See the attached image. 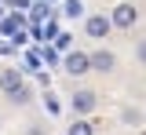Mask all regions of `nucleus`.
<instances>
[{
  "label": "nucleus",
  "instance_id": "13",
  "mask_svg": "<svg viewBox=\"0 0 146 135\" xmlns=\"http://www.w3.org/2000/svg\"><path fill=\"white\" fill-rule=\"evenodd\" d=\"M11 7H29V0H7Z\"/></svg>",
  "mask_w": 146,
  "mask_h": 135
},
{
  "label": "nucleus",
  "instance_id": "15",
  "mask_svg": "<svg viewBox=\"0 0 146 135\" xmlns=\"http://www.w3.org/2000/svg\"><path fill=\"white\" fill-rule=\"evenodd\" d=\"M44 4H48V0H44Z\"/></svg>",
  "mask_w": 146,
  "mask_h": 135
},
{
  "label": "nucleus",
  "instance_id": "3",
  "mask_svg": "<svg viewBox=\"0 0 146 135\" xmlns=\"http://www.w3.org/2000/svg\"><path fill=\"white\" fill-rule=\"evenodd\" d=\"M131 22H135V7H131V4H121V7H113V26L128 29Z\"/></svg>",
  "mask_w": 146,
  "mask_h": 135
},
{
  "label": "nucleus",
  "instance_id": "14",
  "mask_svg": "<svg viewBox=\"0 0 146 135\" xmlns=\"http://www.w3.org/2000/svg\"><path fill=\"white\" fill-rule=\"evenodd\" d=\"M139 58H143V62H146V40H143V44H139Z\"/></svg>",
  "mask_w": 146,
  "mask_h": 135
},
{
  "label": "nucleus",
  "instance_id": "10",
  "mask_svg": "<svg viewBox=\"0 0 146 135\" xmlns=\"http://www.w3.org/2000/svg\"><path fill=\"white\" fill-rule=\"evenodd\" d=\"M84 7H80V0H66V7H62V15H70V19H77Z\"/></svg>",
  "mask_w": 146,
  "mask_h": 135
},
{
  "label": "nucleus",
  "instance_id": "2",
  "mask_svg": "<svg viewBox=\"0 0 146 135\" xmlns=\"http://www.w3.org/2000/svg\"><path fill=\"white\" fill-rule=\"evenodd\" d=\"M66 69H70L73 77L88 73V69H91V55H84V51H70V55H66Z\"/></svg>",
  "mask_w": 146,
  "mask_h": 135
},
{
  "label": "nucleus",
  "instance_id": "8",
  "mask_svg": "<svg viewBox=\"0 0 146 135\" xmlns=\"http://www.w3.org/2000/svg\"><path fill=\"white\" fill-rule=\"evenodd\" d=\"M26 66L36 69V73H44V69H40V66H44V55H40V51H29V55H26Z\"/></svg>",
  "mask_w": 146,
  "mask_h": 135
},
{
  "label": "nucleus",
  "instance_id": "1",
  "mask_svg": "<svg viewBox=\"0 0 146 135\" xmlns=\"http://www.w3.org/2000/svg\"><path fill=\"white\" fill-rule=\"evenodd\" d=\"M0 88L15 99V102H26V99H29V91H26V84H22V73H18V69H4V73H0Z\"/></svg>",
  "mask_w": 146,
  "mask_h": 135
},
{
  "label": "nucleus",
  "instance_id": "5",
  "mask_svg": "<svg viewBox=\"0 0 146 135\" xmlns=\"http://www.w3.org/2000/svg\"><path fill=\"white\" fill-rule=\"evenodd\" d=\"M73 106H77L80 113H88V110H95V95H91V91H77V95H73Z\"/></svg>",
  "mask_w": 146,
  "mask_h": 135
},
{
  "label": "nucleus",
  "instance_id": "11",
  "mask_svg": "<svg viewBox=\"0 0 146 135\" xmlns=\"http://www.w3.org/2000/svg\"><path fill=\"white\" fill-rule=\"evenodd\" d=\"M70 40H73V37H66V33H58V40H55V51H66V48H70Z\"/></svg>",
  "mask_w": 146,
  "mask_h": 135
},
{
  "label": "nucleus",
  "instance_id": "4",
  "mask_svg": "<svg viewBox=\"0 0 146 135\" xmlns=\"http://www.w3.org/2000/svg\"><path fill=\"white\" fill-rule=\"evenodd\" d=\"M110 26H113V19H102V15H95V19H88V33L91 37H106Z\"/></svg>",
  "mask_w": 146,
  "mask_h": 135
},
{
  "label": "nucleus",
  "instance_id": "7",
  "mask_svg": "<svg viewBox=\"0 0 146 135\" xmlns=\"http://www.w3.org/2000/svg\"><path fill=\"white\" fill-rule=\"evenodd\" d=\"M113 62H117V58L110 55V51H95V55H91V66H95V69H113Z\"/></svg>",
  "mask_w": 146,
  "mask_h": 135
},
{
  "label": "nucleus",
  "instance_id": "6",
  "mask_svg": "<svg viewBox=\"0 0 146 135\" xmlns=\"http://www.w3.org/2000/svg\"><path fill=\"white\" fill-rule=\"evenodd\" d=\"M0 29H4V33H11V37H22V15L4 19V22H0Z\"/></svg>",
  "mask_w": 146,
  "mask_h": 135
},
{
  "label": "nucleus",
  "instance_id": "9",
  "mask_svg": "<svg viewBox=\"0 0 146 135\" xmlns=\"http://www.w3.org/2000/svg\"><path fill=\"white\" fill-rule=\"evenodd\" d=\"M70 135H95V128H91L88 120H73V128H70Z\"/></svg>",
  "mask_w": 146,
  "mask_h": 135
},
{
  "label": "nucleus",
  "instance_id": "12",
  "mask_svg": "<svg viewBox=\"0 0 146 135\" xmlns=\"http://www.w3.org/2000/svg\"><path fill=\"white\" fill-rule=\"evenodd\" d=\"M44 102H48V110H51V113H58V99H55V95H44Z\"/></svg>",
  "mask_w": 146,
  "mask_h": 135
}]
</instances>
